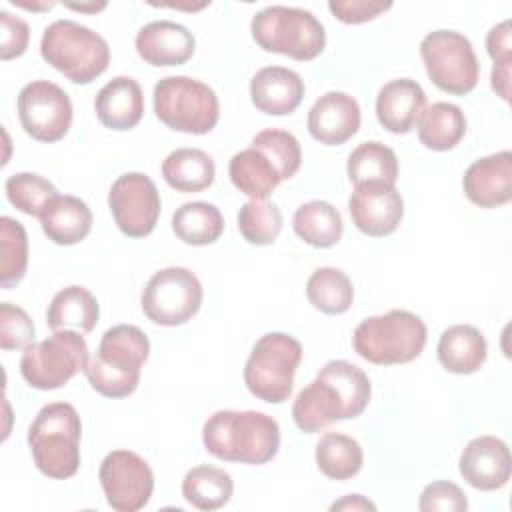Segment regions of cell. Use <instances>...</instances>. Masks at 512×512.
Listing matches in <instances>:
<instances>
[{
	"label": "cell",
	"instance_id": "24",
	"mask_svg": "<svg viewBox=\"0 0 512 512\" xmlns=\"http://www.w3.org/2000/svg\"><path fill=\"white\" fill-rule=\"evenodd\" d=\"M40 226L54 244L72 246L90 234L92 212L84 200L72 194H58L42 210Z\"/></svg>",
	"mask_w": 512,
	"mask_h": 512
},
{
	"label": "cell",
	"instance_id": "25",
	"mask_svg": "<svg viewBox=\"0 0 512 512\" xmlns=\"http://www.w3.org/2000/svg\"><path fill=\"white\" fill-rule=\"evenodd\" d=\"M436 354L444 370L464 376L480 370L488 356V344L476 326L454 324L440 334Z\"/></svg>",
	"mask_w": 512,
	"mask_h": 512
},
{
	"label": "cell",
	"instance_id": "3",
	"mask_svg": "<svg viewBox=\"0 0 512 512\" xmlns=\"http://www.w3.org/2000/svg\"><path fill=\"white\" fill-rule=\"evenodd\" d=\"M150 356L148 336L134 324H116L102 334L96 354L84 374L104 398H126L140 384V372Z\"/></svg>",
	"mask_w": 512,
	"mask_h": 512
},
{
	"label": "cell",
	"instance_id": "38",
	"mask_svg": "<svg viewBox=\"0 0 512 512\" xmlns=\"http://www.w3.org/2000/svg\"><path fill=\"white\" fill-rule=\"evenodd\" d=\"M4 190H6V196L12 206H16L20 212H24L28 216H36V218H40L46 204L54 196H58L56 186L34 172H18V174L8 176Z\"/></svg>",
	"mask_w": 512,
	"mask_h": 512
},
{
	"label": "cell",
	"instance_id": "28",
	"mask_svg": "<svg viewBox=\"0 0 512 512\" xmlns=\"http://www.w3.org/2000/svg\"><path fill=\"white\" fill-rule=\"evenodd\" d=\"M418 140L424 148L446 152L460 144L466 134V116L452 102H434L418 118Z\"/></svg>",
	"mask_w": 512,
	"mask_h": 512
},
{
	"label": "cell",
	"instance_id": "12",
	"mask_svg": "<svg viewBox=\"0 0 512 512\" xmlns=\"http://www.w3.org/2000/svg\"><path fill=\"white\" fill-rule=\"evenodd\" d=\"M142 312L158 326H182L202 306V284L184 266H168L150 276L140 296Z\"/></svg>",
	"mask_w": 512,
	"mask_h": 512
},
{
	"label": "cell",
	"instance_id": "13",
	"mask_svg": "<svg viewBox=\"0 0 512 512\" xmlns=\"http://www.w3.org/2000/svg\"><path fill=\"white\" fill-rule=\"evenodd\" d=\"M98 480L106 502L116 512L142 510L154 492L150 464L132 450H112L104 456Z\"/></svg>",
	"mask_w": 512,
	"mask_h": 512
},
{
	"label": "cell",
	"instance_id": "40",
	"mask_svg": "<svg viewBox=\"0 0 512 512\" xmlns=\"http://www.w3.org/2000/svg\"><path fill=\"white\" fill-rule=\"evenodd\" d=\"M34 322L28 312L10 302L0 304V348L26 350L34 342Z\"/></svg>",
	"mask_w": 512,
	"mask_h": 512
},
{
	"label": "cell",
	"instance_id": "7",
	"mask_svg": "<svg viewBox=\"0 0 512 512\" xmlns=\"http://www.w3.org/2000/svg\"><path fill=\"white\" fill-rule=\"evenodd\" d=\"M250 32L254 42L266 50L298 62L318 58L326 46L322 22L304 8L268 6L252 16Z\"/></svg>",
	"mask_w": 512,
	"mask_h": 512
},
{
	"label": "cell",
	"instance_id": "43",
	"mask_svg": "<svg viewBox=\"0 0 512 512\" xmlns=\"http://www.w3.org/2000/svg\"><path fill=\"white\" fill-rule=\"evenodd\" d=\"M392 8V2H368V0H332L328 2V10L344 24H364L386 10Z\"/></svg>",
	"mask_w": 512,
	"mask_h": 512
},
{
	"label": "cell",
	"instance_id": "6",
	"mask_svg": "<svg viewBox=\"0 0 512 512\" xmlns=\"http://www.w3.org/2000/svg\"><path fill=\"white\" fill-rule=\"evenodd\" d=\"M42 58L74 84H90L110 64L108 42L74 20H54L40 40Z\"/></svg>",
	"mask_w": 512,
	"mask_h": 512
},
{
	"label": "cell",
	"instance_id": "15",
	"mask_svg": "<svg viewBox=\"0 0 512 512\" xmlns=\"http://www.w3.org/2000/svg\"><path fill=\"white\" fill-rule=\"evenodd\" d=\"M108 206L124 236L144 238L156 228L162 202L150 176L142 172H126L112 182Z\"/></svg>",
	"mask_w": 512,
	"mask_h": 512
},
{
	"label": "cell",
	"instance_id": "9",
	"mask_svg": "<svg viewBox=\"0 0 512 512\" xmlns=\"http://www.w3.org/2000/svg\"><path fill=\"white\" fill-rule=\"evenodd\" d=\"M154 112L176 132L206 134L220 118L216 92L190 76H166L154 86Z\"/></svg>",
	"mask_w": 512,
	"mask_h": 512
},
{
	"label": "cell",
	"instance_id": "22",
	"mask_svg": "<svg viewBox=\"0 0 512 512\" xmlns=\"http://www.w3.org/2000/svg\"><path fill=\"white\" fill-rule=\"evenodd\" d=\"M426 108V92L412 78L386 82L376 96V118L392 134H408Z\"/></svg>",
	"mask_w": 512,
	"mask_h": 512
},
{
	"label": "cell",
	"instance_id": "2",
	"mask_svg": "<svg viewBox=\"0 0 512 512\" xmlns=\"http://www.w3.org/2000/svg\"><path fill=\"white\" fill-rule=\"evenodd\" d=\"M204 448L218 460L266 464L280 450L278 422L256 410H218L202 426Z\"/></svg>",
	"mask_w": 512,
	"mask_h": 512
},
{
	"label": "cell",
	"instance_id": "35",
	"mask_svg": "<svg viewBox=\"0 0 512 512\" xmlns=\"http://www.w3.org/2000/svg\"><path fill=\"white\" fill-rule=\"evenodd\" d=\"M306 296L316 310L338 316L352 306L354 288L346 272L334 266H322L308 276Z\"/></svg>",
	"mask_w": 512,
	"mask_h": 512
},
{
	"label": "cell",
	"instance_id": "5",
	"mask_svg": "<svg viewBox=\"0 0 512 512\" xmlns=\"http://www.w3.org/2000/svg\"><path fill=\"white\" fill-rule=\"evenodd\" d=\"M426 344V324L410 310H388L364 318L352 334L360 358L378 366L416 360Z\"/></svg>",
	"mask_w": 512,
	"mask_h": 512
},
{
	"label": "cell",
	"instance_id": "20",
	"mask_svg": "<svg viewBox=\"0 0 512 512\" xmlns=\"http://www.w3.org/2000/svg\"><path fill=\"white\" fill-rule=\"evenodd\" d=\"M196 40L192 32L172 20H154L136 34V52L150 66H180L192 58Z\"/></svg>",
	"mask_w": 512,
	"mask_h": 512
},
{
	"label": "cell",
	"instance_id": "26",
	"mask_svg": "<svg viewBox=\"0 0 512 512\" xmlns=\"http://www.w3.org/2000/svg\"><path fill=\"white\" fill-rule=\"evenodd\" d=\"M100 318L96 296L84 286H66L54 294L46 310L50 330L92 332Z\"/></svg>",
	"mask_w": 512,
	"mask_h": 512
},
{
	"label": "cell",
	"instance_id": "27",
	"mask_svg": "<svg viewBox=\"0 0 512 512\" xmlns=\"http://www.w3.org/2000/svg\"><path fill=\"white\" fill-rule=\"evenodd\" d=\"M162 176L176 192L194 194L212 186L216 166L212 156L200 148H176L164 158Z\"/></svg>",
	"mask_w": 512,
	"mask_h": 512
},
{
	"label": "cell",
	"instance_id": "30",
	"mask_svg": "<svg viewBox=\"0 0 512 512\" xmlns=\"http://www.w3.org/2000/svg\"><path fill=\"white\" fill-rule=\"evenodd\" d=\"M296 236L314 248H332L340 242L344 222L340 212L324 200H310L296 208L292 216Z\"/></svg>",
	"mask_w": 512,
	"mask_h": 512
},
{
	"label": "cell",
	"instance_id": "32",
	"mask_svg": "<svg viewBox=\"0 0 512 512\" xmlns=\"http://www.w3.org/2000/svg\"><path fill=\"white\" fill-rule=\"evenodd\" d=\"M234 494L232 476L216 466L200 464L186 472L182 480L184 500L204 512L218 510L230 502Z\"/></svg>",
	"mask_w": 512,
	"mask_h": 512
},
{
	"label": "cell",
	"instance_id": "33",
	"mask_svg": "<svg viewBox=\"0 0 512 512\" xmlns=\"http://www.w3.org/2000/svg\"><path fill=\"white\" fill-rule=\"evenodd\" d=\"M316 466L330 480H350L364 464L362 446L342 432H326L316 444Z\"/></svg>",
	"mask_w": 512,
	"mask_h": 512
},
{
	"label": "cell",
	"instance_id": "23",
	"mask_svg": "<svg viewBox=\"0 0 512 512\" xmlns=\"http://www.w3.org/2000/svg\"><path fill=\"white\" fill-rule=\"evenodd\" d=\"M94 112L102 126L110 130H130L144 116V94L140 84L130 76H116L106 82L96 98Z\"/></svg>",
	"mask_w": 512,
	"mask_h": 512
},
{
	"label": "cell",
	"instance_id": "18",
	"mask_svg": "<svg viewBox=\"0 0 512 512\" xmlns=\"http://www.w3.org/2000/svg\"><path fill=\"white\" fill-rule=\"evenodd\" d=\"M360 106L354 96L338 90L322 94L308 112V132L314 140L326 146L348 142L360 128Z\"/></svg>",
	"mask_w": 512,
	"mask_h": 512
},
{
	"label": "cell",
	"instance_id": "31",
	"mask_svg": "<svg viewBox=\"0 0 512 512\" xmlns=\"http://www.w3.org/2000/svg\"><path fill=\"white\" fill-rule=\"evenodd\" d=\"M346 172L354 188L364 184L396 186L398 158L390 146L378 140L362 142L348 156Z\"/></svg>",
	"mask_w": 512,
	"mask_h": 512
},
{
	"label": "cell",
	"instance_id": "41",
	"mask_svg": "<svg viewBox=\"0 0 512 512\" xmlns=\"http://www.w3.org/2000/svg\"><path fill=\"white\" fill-rule=\"evenodd\" d=\"M418 508L422 512H464L468 508V500L458 484L448 480H436L422 490Z\"/></svg>",
	"mask_w": 512,
	"mask_h": 512
},
{
	"label": "cell",
	"instance_id": "42",
	"mask_svg": "<svg viewBox=\"0 0 512 512\" xmlns=\"http://www.w3.org/2000/svg\"><path fill=\"white\" fill-rule=\"evenodd\" d=\"M0 30H2L0 58L12 60V58L22 56L26 52L28 40H30L28 24L18 16H14L6 10H0Z\"/></svg>",
	"mask_w": 512,
	"mask_h": 512
},
{
	"label": "cell",
	"instance_id": "11",
	"mask_svg": "<svg viewBox=\"0 0 512 512\" xmlns=\"http://www.w3.org/2000/svg\"><path fill=\"white\" fill-rule=\"evenodd\" d=\"M420 56L430 82L442 92L464 96L476 88L480 64L464 34L456 30L428 32L420 42Z\"/></svg>",
	"mask_w": 512,
	"mask_h": 512
},
{
	"label": "cell",
	"instance_id": "37",
	"mask_svg": "<svg viewBox=\"0 0 512 512\" xmlns=\"http://www.w3.org/2000/svg\"><path fill=\"white\" fill-rule=\"evenodd\" d=\"M238 230L248 244L268 246L282 230V212L274 202L248 200L238 212Z\"/></svg>",
	"mask_w": 512,
	"mask_h": 512
},
{
	"label": "cell",
	"instance_id": "34",
	"mask_svg": "<svg viewBox=\"0 0 512 512\" xmlns=\"http://www.w3.org/2000/svg\"><path fill=\"white\" fill-rule=\"evenodd\" d=\"M174 234L190 246L214 244L224 232V218L210 202H186L172 214Z\"/></svg>",
	"mask_w": 512,
	"mask_h": 512
},
{
	"label": "cell",
	"instance_id": "14",
	"mask_svg": "<svg viewBox=\"0 0 512 512\" xmlns=\"http://www.w3.org/2000/svg\"><path fill=\"white\" fill-rule=\"evenodd\" d=\"M16 108L24 132L38 142H58L70 130V96L50 80L28 82L18 94Z\"/></svg>",
	"mask_w": 512,
	"mask_h": 512
},
{
	"label": "cell",
	"instance_id": "16",
	"mask_svg": "<svg viewBox=\"0 0 512 512\" xmlns=\"http://www.w3.org/2000/svg\"><path fill=\"white\" fill-rule=\"evenodd\" d=\"M348 210L354 226L370 236L382 238L392 234L404 216V200L396 186L388 184H364L356 186Z\"/></svg>",
	"mask_w": 512,
	"mask_h": 512
},
{
	"label": "cell",
	"instance_id": "10",
	"mask_svg": "<svg viewBox=\"0 0 512 512\" xmlns=\"http://www.w3.org/2000/svg\"><path fill=\"white\" fill-rule=\"evenodd\" d=\"M88 344L76 330H54L52 336L32 342L20 358V374L36 390H56L86 368Z\"/></svg>",
	"mask_w": 512,
	"mask_h": 512
},
{
	"label": "cell",
	"instance_id": "1",
	"mask_svg": "<svg viewBox=\"0 0 512 512\" xmlns=\"http://www.w3.org/2000/svg\"><path fill=\"white\" fill-rule=\"evenodd\" d=\"M372 396L370 378L346 360L326 362L316 378L298 392L292 418L298 430L314 434L332 422L360 416Z\"/></svg>",
	"mask_w": 512,
	"mask_h": 512
},
{
	"label": "cell",
	"instance_id": "44",
	"mask_svg": "<svg viewBox=\"0 0 512 512\" xmlns=\"http://www.w3.org/2000/svg\"><path fill=\"white\" fill-rule=\"evenodd\" d=\"M486 50L494 64H510L512 62V24L510 20H502L492 26L486 36Z\"/></svg>",
	"mask_w": 512,
	"mask_h": 512
},
{
	"label": "cell",
	"instance_id": "8",
	"mask_svg": "<svg viewBox=\"0 0 512 512\" xmlns=\"http://www.w3.org/2000/svg\"><path fill=\"white\" fill-rule=\"evenodd\" d=\"M302 344L286 332H268L256 340L244 364V384L252 396L268 404H282L294 388Z\"/></svg>",
	"mask_w": 512,
	"mask_h": 512
},
{
	"label": "cell",
	"instance_id": "21",
	"mask_svg": "<svg viewBox=\"0 0 512 512\" xmlns=\"http://www.w3.org/2000/svg\"><path fill=\"white\" fill-rule=\"evenodd\" d=\"M304 92L302 76L284 66H264L250 80L252 104L270 116L292 114L300 106Z\"/></svg>",
	"mask_w": 512,
	"mask_h": 512
},
{
	"label": "cell",
	"instance_id": "47",
	"mask_svg": "<svg viewBox=\"0 0 512 512\" xmlns=\"http://www.w3.org/2000/svg\"><path fill=\"white\" fill-rule=\"evenodd\" d=\"M66 8L78 10V12H98V10H104L106 4L104 2H100V4H66Z\"/></svg>",
	"mask_w": 512,
	"mask_h": 512
},
{
	"label": "cell",
	"instance_id": "17",
	"mask_svg": "<svg viewBox=\"0 0 512 512\" xmlns=\"http://www.w3.org/2000/svg\"><path fill=\"white\" fill-rule=\"evenodd\" d=\"M460 476L476 490L492 492L508 484L512 472L510 448L502 438L484 434L470 440L458 460Z\"/></svg>",
	"mask_w": 512,
	"mask_h": 512
},
{
	"label": "cell",
	"instance_id": "36",
	"mask_svg": "<svg viewBox=\"0 0 512 512\" xmlns=\"http://www.w3.org/2000/svg\"><path fill=\"white\" fill-rule=\"evenodd\" d=\"M28 266V236L24 226L10 218H0V286L14 288L26 274Z\"/></svg>",
	"mask_w": 512,
	"mask_h": 512
},
{
	"label": "cell",
	"instance_id": "48",
	"mask_svg": "<svg viewBox=\"0 0 512 512\" xmlns=\"http://www.w3.org/2000/svg\"><path fill=\"white\" fill-rule=\"evenodd\" d=\"M12 4H18V6L26 8V10H50V8L54 6V2H46V4H26V2H16V0H12Z\"/></svg>",
	"mask_w": 512,
	"mask_h": 512
},
{
	"label": "cell",
	"instance_id": "45",
	"mask_svg": "<svg viewBox=\"0 0 512 512\" xmlns=\"http://www.w3.org/2000/svg\"><path fill=\"white\" fill-rule=\"evenodd\" d=\"M490 80H492V90L504 102H508V98H510V64H494Z\"/></svg>",
	"mask_w": 512,
	"mask_h": 512
},
{
	"label": "cell",
	"instance_id": "19",
	"mask_svg": "<svg viewBox=\"0 0 512 512\" xmlns=\"http://www.w3.org/2000/svg\"><path fill=\"white\" fill-rule=\"evenodd\" d=\"M466 198L480 208H498L512 198V152L502 150L474 160L462 178Z\"/></svg>",
	"mask_w": 512,
	"mask_h": 512
},
{
	"label": "cell",
	"instance_id": "39",
	"mask_svg": "<svg viewBox=\"0 0 512 512\" xmlns=\"http://www.w3.org/2000/svg\"><path fill=\"white\" fill-rule=\"evenodd\" d=\"M250 146L260 150L276 166L282 180L292 178L302 164L300 142L286 130L266 128L252 138Z\"/></svg>",
	"mask_w": 512,
	"mask_h": 512
},
{
	"label": "cell",
	"instance_id": "46",
	"mask_svg": "<svg viewBox=\"0 0 512 512\" xmlns=\"http://www.w3.org/2000/svg\"><path fill=\"white\" fill-rule=\"evenodd\" d=\"M330 510H376V504L364 498L362 494H348L342 500L334 502Z\"/></svg>",
	"mask_w": 512,
	"mask_h": 512
},
{
	"label": "cell",
	"instance_id": "4",
	"mask_svg": "<svg viewBox=\"0 0 512 512\" xmlns=\"http://www.w3.org/2000/svg\"><path fill=\"white\" fill-rule=\"evenodd\" d=\"M82 422L68 402L40 408L28 428V446L36 468L54 480H66L80 468Z\"/></svg>",
	"mask_w": 512,
	"mask_h": 512
},
{
	"label": "cell",
	"instance_id": "29",
	"mask_svg": "<svg viewBox=\"0 0 512 512\" xmlns=\"http://www.w3.org/2000/svg\"><path fill=\"white\" fill-rule=\"evenodd\" d=\"M228 174L232 184L250 200H266L282 182L276 166L252 146L230 158Z\"/></svg>",
	"mask_w": 512,
	"mask_h": 512
}]
</instances>
